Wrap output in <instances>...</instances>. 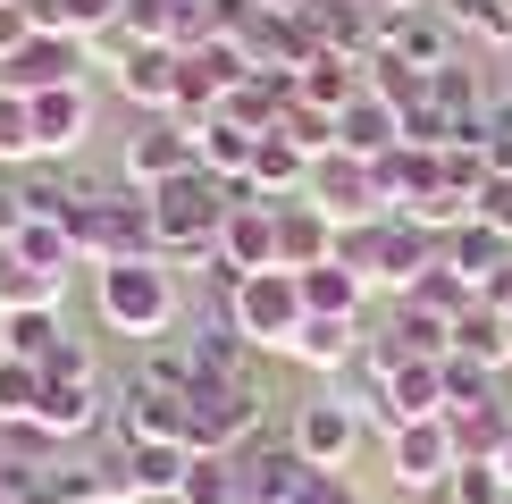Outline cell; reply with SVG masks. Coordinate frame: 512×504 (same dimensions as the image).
I'll use <instances>...</instances> for the list:
<instances>
[{"label": "cell", "instance_id": "cell-1", "mask_svg": "<svg viewBox=\"0 0 512 504\" xmlns=\"http://www.w3.org/2000/svg\"><path fill=\"white\" fill-rule=\"evenodd\" d=\"M93 311H101V328H110V336H126V345H152V336H177V320H185L177 269H168L160 252H143V261H110V269H93Z\"/></svg>", "mask_w": 512, "mask_h": 504}, {"label": "cell", "instance_id": "cell-2", "mask_svg": "<svg viewBox=\"0 0 512 504\" xmlns=\"http://www.w3.org/2000/svg\"><path fill=\"white\" fill-rule=\"evenodd\" d=\"M437 252H445V236L412 227L403 210H387V219H361V227H336V261H345L370 294H412L420 269H437Z\"/></svg>", "mask_w": 512, "mask_h": 504}, {"label": "cell", "instance_id": "cell-3", "mask_svg": "<svg viewBox=\"0 0 512 504\" xmlns=\"http://www.w3.org/2000/svg\"><path fill=\"white\" fill-rule=\"evenodd\" d=\"M227 202H236V185H219L210 168L152 185V252L160 261H210L219 227H227Z\"/></svg>", "mask_w": 512, "mask_h": 504}, {"label": "cell", "instance_id": "cell-4", "mask_svg": "<svg viewBox=\"0 0 512 504\" xmlns=\"http://www.w3.org/2000/svg\"><path fill=\"white\" fill-rule=\"evenodd\" d=\"M68 236L84 269H110V261H143L152 252V194L135 185H84L68 210Z\"/></svg>", "mask_w": 512, "mask_h": 504}, {"label": "cell", "instance_id": "cell-5", "mask_svg": "<svg viewBox=\"0 0 512 504\" xmlns=\"http://www.w3.org/2000/svg\"><path fill=\"white\" fill-rule=\"evenodd\" d=\"M252 437H269V387L261 378H202L185 395V446L194 454H244Z\"/></svg>", "mask_w": 512, "mask_h": 504}, {"label": "cell", "instance_id": "cell-6", "mask_svg": "<svg viewBox=\"0 0 512 504\" xmlns=\"http://www.w3.org/2000/svg\"><path fill=\"white\" fill-rule=\"evenodd\" d=\"M227 320H236V336L252 353H286L294 328L311 320L303 311V278H294V269H252V278L227 294Z\"/></svg>", "mask_w": 512, "mask_h": 504}, {"label": "cell", "instance_id": "cell-7", "mask_svg": "<svg viewBox=\"0 0 512 504\" xmlns=\"http://www.w3.org/2000/svg\"><path fill=\"white\" fill-rule=\"evenodd\" d=\"M361 429H370V420H361L336 387H319V395H303V404H294L286 446L303 454L311 471H345V462H353V446H361Z\"/></svg>", "mask_w": 512, "mask_h": 504}, {"label": "cell", "instance_id": "cell-8", "mask_svg": "<svg viewBox=\"0 0 512 504\" xmlns=\"http://www.w3.org/2000/svg\"><path fill=\"white\" fill-rule=\"evenodd\" d=\"M454 420H403V429H387V479L403 496H445V479H454Z\"/></svg>", "mask_w": 512, "mask_h": 504}, {"label": "cell", "instance_id": "cell-9", "mask_svg": "<svg viewBox=\"0 0 512 504\" xmlns=\"http://www.w3.org/2000/svg\"><path fill=\"white\" fill-rule=\"evenodd\" d=\"M194 168H202V152H194V135H185L177 118H135V135H126V152H118V185L152 194V185L194 177Z\"/></svg>", "mask_w": 512, "mask_h": 504}, {"label": "cell", "instance_id": "cell-10", "mask_svg": "<svg viewBox=\"0 0 512 504\" xmlns=\"http://www.w3.org/2000/svg\"><path fill=\"white\" fill-rule=\"evenodd\" d=\"M84 68H93V51H84L76 34H59V26H42L26 34L9 59H0V93H51V84H84Z\"/></svg>", "mask_w": 512, "mask_h": 504}, {"label": "cell", "instance_id": "cell-11", "mask_svg": "<svg viewBox=\"0 0 512 504\" xmlns=\"http://www.w3.org/2000/svg\"><path fill=\"white\" fill-rule=\"evenodd\" d=\"M311 202L328 210L336 227H361V219H387V194H378V168L353 160V152H328L311 168Z\"/></svg>", "mask_w": 512, "mask_h": 504}, {"label": "cell", "instance_id": "cell-12", "mask_svg": "<svg viewBox=\"0 0 512 504\" xmlns=\"http://www.w3.org/2000/svg\"><path fill=\"white\" fill-rule=\"evenodd\" d=\"M118 101H135L143 118H168L177 110V84H185V51H168V42H135V51L110 68Z\"/></svg>", "mask_w": 512, "mask_h": 504}, {"label": "cell", "instance_id": "cell-13", "mask_svg": "<svg viewBox=\"0 0 512 504\" xmlns=\"http://www.w3.org/2000/svg\"><path fill=\"white\" fill-rule=\"evenodd\" d=\"M101 420H110V387L101 378H84V387H51L42 378V412H34L42 446H84V437H101Z\"/></svg>", "mask_w": 512, "mask_h": 504}, {"label": "cell", "instance_id": "cell-14", "mask_svg": "<svg viewBox=\"0 0 512 504\" xmlns=\"http://www.w3.org/2000/svg\"><path fill=\"white\" fill-rule=\"evenodd\" d=\"M219 261L236 269V278H252V269H277V202H261V194H244V185H236L227 227H219Z\"/></svg>", "mask_w": 512, "mask_h": 504}, {"label": "cell", "instance_id": "cell-15", "mask_svg": "<svg viewBox=\"0 0 512 504\" xmlns=\"http://www.w3.org/2000/svg\"><path fill=\"white\" fill-rule=\"evenodd\" d=\"M378 51L403 59V68H420V76H437L445 59H462V51H454V26H445L437 0H429V9H403V17H378Z\"/></svg>", "mask_w": 512, "mask_h": 504}, {"label": "cell", "instance_id": "cell-16", "mask_svg": "<svg viewBox=\"0 0 512 504\" xmlns=\"http://www.w3.org/2000/svg\"><path fill=\"white\" fill-rule=\"evenodd\" d=\"M34 135H42V160L68 168L84 143H93V84H51V93H34Z\"/></svg>", "mask_w": 512, "mask_h": 504}, {"label": "cell", "instance_id": "cell-17", "mask_svg": "<svg viewBox=\"0 0 512 504\" xmlns=\"http://www.w3.org/2000/svg\"><path fill=\"white\" fill-rule=\"evenodd\" d=\"M395 143H403V110H395L387 93H370V84H361L345 110H336V152H353V160H387Z\"/></svg>", "mask_w": 512, "mask_h": 504}, {"label": "cell", "instance_id": "cell-18", "mask_svg": "<svg viewBox=\"0 0 512 504\" xmlns=\"http://www.w3.org/2000/svg\"><path fill=\"white\" fill-rule=\"evenodd\" d=\"M236 462H244V504H294V496H303V479H311V462L294 454L286 437H252Z\"/></svg>", "mask_w": 512, "mask_h": 504}, {"label": "cell", "instance_id": "cell-19", "mask_svg": "<svg viewBox=\"0 0 512 504\" xmlns=\"http://www.w3.org/2000/svg\"><path fill=\"white\" fill-rule=\"evenodd\" d=\"M319 261H336V219L311 194L277 202V269H319Z\"/></svg>", "mask_w": 512, "mask_h": 504}, {"label": "cell", "instance_id": "cell-20", "mask_svg": "<svg viewBox=\"0 0 512 504\" xmlns=\"http://www.w3.org/2000/svg\"><path fill=\"white\" fill-rule=\"evenodd\" d=\"M403 420H445V362H387V420L378 429H403Z\"/></svg>", "mask_w": 512, "mask_h": 504}, {"label": "cell", "instance_id": "cell-21", "mask_svg": "<svg viewBox=\"0 0 512 504\" xmlns=\"http://www.w3.org/2000/svg\"><path fill=\"white\" fill-rule=\"evenodd\" d=\"M311 168H319V160H311V152H294V143L269 126V135H261V152H252L244 194H261V202H303V194H311Z\"/></svg>", "mask_w": 512, "mask_h": 504}, {"label": "cell", "instance_id": "cell-22", "mask_svg": "<svg viewBox=\"0 0 512 504\" xmlns=\"http://www.w3.org/2000/svg\"><path fill=\"white\" fill-rule=\"evenodd\" d=\"M370 84V59H345V51H311L303 68H294V101H311V110H345V101Z\"/></svg>", "mask_w": 512, "mask_h": 504}, {"label": "cell", "instance_id": "cell-23", "mask_svg": "<svg viewBox=\"0 0 512 504\" xmlns=\"http://www.w3.org/2000/svg\"><path fill=\"white\" fill-rule=\"evenodd\" d=\"M361 345H370V328H361V320H319V311H311V320L294 328L286 362H303V370H319V378H336V370H345Z\"/></svg>", "mask_w": 512, "mask_h": 504}, {"label": "cell", "instance_id": "cell-24", "mask_svg": "<svg viewBox=\"0 0 512 504\" xmlns=\"http://www.w3.org/2000/svg\"><path fill=\"white\" fill-rule=\"evenodd\" d=\"M445 269H454V278H471V286L487 294V286H496V269H512V244L496 236V227L462 219L454 236H445Z\"/></svg>", "mask_w": 512, "mask_h": 504}, {"label": "cell", "instance_id": "cell-25", "mask_svg": "<svg viewBox=\"0 0 512 504\" xmlns=\"http://www.w3.org/2000/svg\"><path fill=\"white\" fill-rule=\"evenodd\" d=\"M194 152H202V168L219 185H244L252 177V152H261V135L252 126H236V118H210V126H194Z\"/></svg>", "mask_w": 512, "mask_h": 504}, {"label": "cell", "instance_id": "cell-26", "mask_svg": "<svg viewBox=\"0 0 512 504\" xmlns=\"http://www.w3.org/2000/svg\"><path fill=\"white\" fill-rule=\"evenodd\" d=\"M294 278H303V311H319V320H361V303H370V286H361L345 261L294 269Z\"/></svg>", "mask_w": 512, "mask_h": 504}, {"label": "cell", "instance_id": "cell-27", "mask_svg": "<svg viewBox=\"0 0 512 504\" xmlns=\"http://www.w3.org/2000/svg\"><path fill=\"white\" fill-rule=\"evenodd\" d=\"M454 353H471V362H487V370H512V311L471 303L454 320Z\"/></svg>", "mask_w": 512, "mask_h": 504}, {"label": "cell", "instance_id": "cell-28", "mask_svg": "<svg viewBox=\"0 0 512 504\" xmlns=\"http://www.w3.org/2000/svg\"><path fill=\"white\" fill-rule=\"evenodd\" d=\"M59 303H68V278H42L34 261L0 252V320H17V311H59Z\"/></svg>", "mask_w": 512, "mask_h": 504}, {"label": "cell", "instance_id": "cell-29", "mask_svg": "<svg viewBox=\"0 0 512 504\" xmlns=\"http://www.w3.org/2000/svg\"><path fill=\"white\" fill-rule=\"evenodd\" d=\"M126 378H143V387H160V395H194L202 387L185 336H152V345H135V370H126Z\"/></svg>", "mask_w": 512, "mask_h": 504}, {"label": "cell", "instance_id": "cell-30", "mask_svg": "<svg viewBox=\"0 0 512 504\" xmlns=\"http://www.w3.org/2000/svg\"><path fill=\"white\" fill-rule=\"evenodd\" d=\"M26 168H42L34 101H26V93H0V177H26Z\"/></svg>", "mask_w": 512, "mask_h": 504}, {"label": "cell", "instance_id": "cell-31", "mask_svg": "<svg viewBox=\"0 0 512 504\" xmlns=\"http://www.w3.org/2000/svg\"><path fill=\"white\" fill-rule=\"evenodd\" d=\"M177 504H244V462L236 454H194V462H185Z\"/></svg>", "mask_w": 512, "mask_h": 504}, {"label": "cell", "instance_id": "cell-32", "mask_svg": "<svg viewBox=\"0 0 512 504\" xmlns=\"http://www.w3.org/2000/svg\"><path fill=\"white\" fill-rule=\"evenodd\" d=\"M17 261H34L42 278H68L76 269V236H68V219H26V236L9 244Z\"/></svg>", "mask_w": 512, "mask_h": 504}, {"label": "cell", "instance_id": "cell-33", "mask_svg": "<svg viewBox=\"0 0 512 504\" xmlns=\"http://www.w3.org/2000/svg\"><path fill=\"white\" fill-rule=\"evenodd\" d=\"M395 303H420V311H437V320H462V311L479 303V286H471V278H454V269H445V252H437V269H420V286H412V294H395Z\"/></svg>", "mask_w": 512, "mask_h": 504}, {"label": "cell", "instance_id": "cell-34", "mask_svg": "<svg viewBox=\"0 0 512 504\" xmlns=\"http://www.w3.org/2000/svg\"><path fill=\"white\" fill-rule=\"evenodd\" d=\"M445 496H454V504H512V479H504L496 454H462L454 479H445Z\"/></svg>", "mask_w": 512, "mask_h": 504}, {"label": "cell", "instance_id": "cell-35", "mask_svg": "<svg viewBox=\"0 0 512 504\" xmlns=\"http://www.w3.org/2000/svg\"><path fill=\"white\" fill-rule=\"evenodd\" d=\"M445 420H454V446H462V454H504V446H512L504 395H496V404H471V412H445Z\"/></svg>", "mask_w": 512, "mask_h": 504}, {"label": "cell", "instance_id": "cell-36", "mask_svg": "<svg viewBox=\"0 0 512 504\" xmlns=\"http://www.w3.org/2000/svg\"><path fill=\"white\" fill-rule=\"evenodd\" d=\"M34 412H42V370L34 362H0V429H34Z\"/></svg>", "mask_w": 512, "mask_h": 504}, {"label": "cell", "instance_id": "cell-37", "mask_svg": "<svg viewBox=\"0 0 512 504\" xmlns=\"http://www.w3.org/2000/svg\"><path fill=\"white\" fill-rule=\"evenodd\" d=\"M496 378H504V370H487V362H471V353H445V412H471V404H496Z\"/></svg>", "mask_w": 512, "mask_h": 504}, {"label": "cell", "instance_id": "cell-38", "mask_svg": "<svg viewBox=\"0 0 512 504\" xmlns=\"http://www.w3.org/2000/svg\"><path fill=\"white\" fill-rule=\"evenodd\" d=\"M277 135H286L294 152H311V160H328V152H336V118H328V110H311V101H286V110H277Z\"/></svg>", "mask_w": 512, "mask_h": 504}, {"label": "cell", "instance_id": "cell-39", "mask_svg": "<svg viewBox=\"0 0 512 504\" xmlns=\"http://www.w3.org/2000/svg\"><path fill=\"white\" fill-rule=\"evenodd\" d=\"M437 9H445L454 34H479V42H496V51L512 42V9H504V0H437Z\"/></svg>", "mask_w": 512, "mask_h": 504}, {"label": "cell", "instance_id": "cell-40", "mask_svg": "<svg viewBox=\"0 0 512 504\" xmlns=\"http://www.w3.org/2000/svg\"><path fill=\"white\" fill-rule=\"evenodd\" d=\"M118 26H126V0H59V34H76V42H101Z\"/></svg>", "mask_w": 512, "mask_h": 504}, {"label": "cell", "instance_id": "cell-41", "mask_svg": "<svg viewBox=\"0 0 512 504\" xmlns=\"http://www.w3.org/2000/svg\"><path fill=\"white\" fill-rule=\"evenodd\" d=\"M59 336H68V320H59V311H17V320H9V353H17V362H42Z\"/></svg>", "mask_w": 512, "mask_h": 504}, {"label": "cell", "instance_id": "cell-42", "mask_svg": "<svg viewBox=\"0 0 512 504\" xmlns=\"http://www.w3.org/2000/svg\"><path fill=\"white\" fill-rule=\"evenodd\" d=\"M34 370L51 378V387H84V378H101V362H93V345H84V336H59V345L42 353Z\"/></svg>", "mask_w": 512, "mask_h": 504}, {"label": "cell", "instance_id": "cell-43", "mask_svg": "<svg viewBox=\"0 0 512 504\" xmlns=\"http://www.w3.org/2000/svg\"><path fill=\"white\" fill-rule=\"evenodd\" d=\"M471 219H479V227H496V236L512 244V168H496V177L479 185V202H471Z\"/></svg>", "mask_w": 512, "mask_h": 504}, {"label": "cell", "instance_id": "cell-44", "mask_svg": "<svg viewBox=\"0 0 512 504\" xmlns=\"http://www.w3.org/2000/svg\"><path fill=\"white\" fill-rule=\"evenodd\" d=\"M26 219H34V210H26V185H17V177H0V252L26 236Z\"/></svg>", "mask_w": 512, "mask_h": 504}, {"label": "cell", "instance_id": "cell-45", "mask_svg": "<svg viewBox=\"0 0 512 504\" xmlns=\"http://www.w3.org/2000/svg\"><path fill=\"white\" fill-rule=\"evenodd\" d=\"M294 504H361V496H353V479H345V471H311Z\"/></svg>", "mask_w": 512, "mask_h": 504}, {"label": "cell", "instance_id": "cell-46", "mask_svg": "<svg viewBox=\"0 0 512 504\" xmlns=\"http://www.w3.org/2000/svg\"><path fill=\"white\" fill-rule=\"evenodd\" d=\"M26 34H42V26H34V9H26V0H0V59H9Z\"/></svg>", "mask_w": 512, "mask_h": 504}, {"label": "cell", "instance_id": "cell-47", "mask_svg": "<svg viewBox=\"0 0 512 504\" xmlns=\"http://www.w3.org/2000/svg\"><path fill=\"white\" fill-rule=\"evenodd\" d=\"M370 17H403V9H429V0H361Z\"/></svg>", "mask_w": 512, "mask_h": 504}, {"label": "cell", "instance_id": "cell-48", "mask_svg": "<svg viewBox=\"0 0 512 504\" xmlns=\"http://www.w3.org/2000/svg\"><path fill=\"white\" fill-rule=\"evenodd\" d=\"M0 362H9V320H0Z\"/></svg>", "mask_w": 512, "mask_h": 504}, {"label": "cell", "instance_id": "cell-49", "mask_svg": "<svg viewBox=\"0 0 512 504\" xmlns=\"http://www.w3.org/2000/svg\"><path fill=\"white\" fill-rule=\"evenodd\" d=\"M496 462H504V479H512V446H504V454H496Z\"/></svg>", "mask_w": 512, "mask_h": 504}, {"label": "cell", "instance_id": "cell-50", "mask_svg": "<svg viewBox=\"0 0 512 504\" xmlns=\"http://www.w3.org/2000/svg\"><path fill=\"white\" fill-rule=\"evenodd\" d=\"M429 504H454V496H429Z\"/></svg>", "mask_w": 512, "mask_h": 504}]
</instances>
